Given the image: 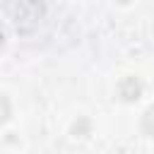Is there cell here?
Returning <instances> with one entry per match:
<instances>
[{
    "instance_id": "3",
    "label": "cell",
    "mask_w": 154,
    "mask_h": 154,
    "mask_svg": "<svg viewBox=\"0 0 154 154\" xmlns=\"http://www.w3.org/2000/svg\"><path fill=\"white\" fill-rule=\"evenodd\" d=\"M142 128H144L149 135H154V106L144 113V118H142Z\"/></svg>"
},
{
    "instance_id": "5",
    "label": "cell",
    "mask_w": 154,
    "mask_h": 154,
    "mask_svg": "<svg viewBox=\"0 0 154 154\" xmlns=\"http://www.w3.org/2000/svg\"><path fill=\"white\" fill-rule=\"evenodd\" d=\"M2 41H5V36H2V31H0V48H2Z\"/></svg>"
},
{
    "instance_id": "2",
    "label": "cell",
    "mask_w": 154,
    "mask_h": 154,
    "mask_svg": "<svg viewBox=\"0 0 154 154\" xmlns=\"http://www.w3.org/2000/svg\"><path fill=\"white\" fill-rule=\"evenodd\" d=\"M140 82L135 79V77H128V79H123L120 82V96L125 99V101H132V99H137L140 96Z\"/></svg>"
},
{
    "instance_id": "4",
    "label": "cell",
    "mask_w": 154,
    "mask_h": 154,
    "mask_svg": "<svg viewBox=\"0 0 154 154\" xmlns=\"http://www.w3.org/2000/svg\"><path fill=\"white\" fill-rule=\"evenodd\" d=\"M7 118H10V101L0 94V123H5Z\"/></svg>"
},
{
    "instance_id": "1",
    "label": "cell",
    "mask_w": 154,
    "mask_h": 154,
    "mask_svg": "<svg viewBox=\"0 0 154 154\" xmlns=\"http://www.w3.org/2000/svg\"><path fill=\"white\" fill-rule=\"evenodd\" d=\"M0 5L14 22L17 31H31L43 17L41 0H0Z\"/></svg>"
}]
</instances>
